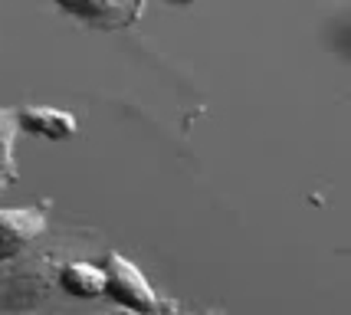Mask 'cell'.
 <instances>
[{"label":"cell","mask_w":351,"mask_h":315,"mask_svg":"<svg viewBox=\"0 0 351 315\" xmlns=\"http://www.w3.org/2000/svg\"><path fill=\"white\" fill-rule=\"evenodd\" d=\"M102 270H106V296L122 312L132 315H191L171 305V302L158 299V292L152 289V283L145 279V272L138 270L135 263L122 253H112L102 259Z\"/></svg>","instance_id":"obj_1"},{"label":"cell","mask_w":351,"mask_h":315,"mask_svg":"<svg viewBox=\"0 0 351 315\" xmlns=\"http://www.w3.org/2000/svg\"><path fill=\"white\" fill-rule=\"evenodd\" d=\"M49 226V213L40 204L0 207V263H14L40 240Z\"/></svg>","instance_id":"obj_2"},{"label":"cell","mask_w":351,"mask_h":315,"mask_svg":"<svg viewBox=\"0 0 351 315\" xmlns=\"http://www.w3.org/2000/svg\"><path fill=\"white\" fill-rule=\"evenodd\" d=\"M60 10L76 16L92 30H125L135 27L148 10V0H53Z\"/></svg>","instance_id":"obj_3"},{"label":"cell","mask_w":351,"mask_h":315,"mask_svg":"<svg viewBox=\"0 0 351 315\" xmlns=\"http://www.w3.org/2000/svg\"><path fill=\"white\" fill-rule=\"evenodd\" d=\"M16 125H20V132L33 138H46V141H66L79 132L76 115L66 108H53V105H20Z\"/></svg>","instance_id":"obj_4"},{"label":"cell","mask_w":351,"mask_h":315,"mask_svg":"<svg viewBox=\"0 0 351 315\" xmlns=\"http://www.w3.org/2000/svg\"><path fill=\"white\" fill-rule=\"evenodd\" d=\"M60 289L73 299L106 296V270L95 263H66L60 270Z\"/></svg>","instance_id":"obj_5"},{"label":"cell","mask_w":351,"mask_h":315,"mask_svg":"<svg viewBox=\"0 0 351 315\" xmlns=\"http://www.w3.org/2000/svg\"><path fill=\"white\" fill-rule=\"evenodd\" d=\"M16 135H20V125H16V108L0 105V171L10 180H16Z\"/></svg>","instance_id":"obj_6"},{"label":"cell","mask_w":351,"mask_h":315,"mask_svg":"<svg viewBox=\"0 0 351 315\" xmlns=\"http://www.w3.org/2000/svg\"><path fill=\"white\" fill-rule=\"evenodd\" d=\"M7 184H10V178H7V174L0 171V194H3V187H7Z\"/></svg>","instance_id":"obj_7"},{"label":"cell","mask_w":351,"mask_h":315,"mask_svg":"<svg viewBox=\"0 0 351 315\" xmlns=\"http://www.w3.org/2000/svg\"><path fill=\"white\" fill-rule=\"evenodd\" d=\"M102 315H132V312H122V309H119V312H102Z\"/></svg>","instance_id":"obj_8"},{"label":"cell","mask_w":351,"mask_h":315,"mask_svg":"<svg viewBox=\"0 0 351 315\" xmlns=\"http://www.w3.org/2000/svg\"><path fill=\"white\" fill-rule=\"evenodd\" d=\"M171 3H197V0H171Z\"/></svg>","instance_id":"obj_9"}]
</instances>
